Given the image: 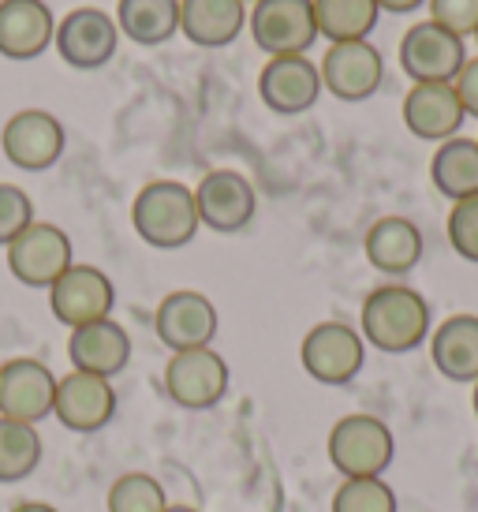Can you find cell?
Segmentation results:
<instances>
[{"mask_svg": "<svg viewBox=\"0 0 478 512\" xmlns=\"http://www.w3.org/2000/svg\"><path fill=\"white\" fill-rule=\"evenodd\" d=\"M475 42H478V30H475Z\"/></svg>", "mask_w": 478, "mask_h": 512, "instance_id": "38", "label": "cell"}, {"mask_svg": "<svg viewBox=\"0 0 478 512\" xmlns=\"http://www.w3.org/2000/svg\"><path fill=\"white\" fill-rule=\"evenodd\" d=\"M116 307V288L113 277L98 266H83L75 262L71 270L60 273V281L49 288V311L60 326L79 329L101 318H113Z\"/></svg>", "mask_w": 478, "mask_h": 512, "instance_id": "11", "label": "cell"}, {"mask_svg": "<svg viewBox=\"0 0 478 512\" xmlns=\"http://www.w3.org/2000/svg\"><path fill=\"white\" fill-rule=\"evenodd\" d=\"M165 512H198V509H195V505H169Z\"/></svg>", "mask_w": 478, "mask_h": 512, "instance_id": "36", "label": "cell"}, {"mask_svg": "<svg viewBox=\"0 0 478 512\" xmlns=\"http://www.w3.org/2000/svg\"><path fill=\"white\" fill-rule=\"evenodd\" d=\"M452 86H456V98L464 105V113L478 120V57H467L460 75L452 79Z\"/></svg>", "mask_w": 478, "mask_h": 512, "instance_id": "33", "label": "cell"}, {"mask_svg": "<svg viewBox=\"0 0 478 512\" xmlns=\"http://www.w3.org/2000/svg\"><path fill=\"white\" fill-rule=\"evenodd\" d=\"M471 404H475V415H478V382H475V393H471Z\"/></svg>", "mask_w": 478, "mask_h": 512, "instance_id": "37", "label": "cell"}, {"mask_svg": "<svg viewBox=\"0 0 478 512\" xmlns=\"http://www.w3.org/2000/svg\"><path fill=\"white\" fill-rule=\"evenodd\" d=\"M467 64V42L437 27L430 19H419L400 38V68L411 83H452Z\"/></svg>", "mask_w": 478, "mask_h": 512, "instance_id": "9", "label": "cell"}, {"mask_svg": "<svg viewBox=\"0 0 478 512\" xmlns=\"http://www.w3.org/2000/svg\"><path fill=\"white\" fill-rule=\"evenodd\" d=\"M243 4H247V0H243ZM251 4H254V0H251Z\"/></svg>", "mask_w": 478, "mask_h": 512, "instance_id": "39", "label": "cell"}, {"mask_svg": "<svg viewBox=\"0 0 478 512\" xmlns=\"http://www.w3.org/2000/svg\"><path fill=\"white\" fill-rule=\"evenodd\" d=\"M113 19L127 42L157 49L180 34V0H120Z\"/></svg>", "mask_w": 478, "mask_h": 512, "instance_id": "24", "label": "cell"}, {"mask_svg": "<svg viewBox=\"0 0 478 512\" xmlns=\"http://www.w3.org/2000/svg\"><path fill=\"white\" fill-rule=\"evenodd\" d=\"M333 512H396V494L385 479H344L333 494Z\"/></svg>", "mask_w": 478, "mask_h": 512, "instance_id": "29", "label": "cell"}, {"mask_svg": "<svg viewBox=\"0 0 478 512\" xmlns=\"http://www.w3.org/2000/svg\"><path fill=\"white\" fill-rule=\"evenodd\" d=\"M445 232H449L452 251L464 258V262H475L478 266V195L464 202H452Z\"/></svg>", "mask_w": 478, "mask_h": 512, "instance_id": "30", "label": "cell"}, {"mask_svg": "<svg viewBox=\"0 0 478 512\" xmlns=\"http://www.w3.org/2000/svg\"><path fill=\"white\" fill-rule=\"evenodd\" d=\"M68 146V131L53 113L45 109H19L8 116V124L0 131V150L23 172H45L53 169Z\"/></svg>", "mask_w": 478, "mask_h": 512, "instance_id": "12", "label": "cell"}, {"mask_svg": "<svg viewBox=\"0 0 478 512\" xmlns=\"http://www.w3.org/2000/svg\"><path fill=\"white\" fill-rule=\"evenodd\" d=\"M53 49L75 72H98L120 49V27L113 15L101 8H71L68 15L57 19Z\"/></svg>", "mask_w": 478, "mask_h": 512, "instance_id": "7", "label": "cell"}, {"mask_svg": "<svg viewBox=\"0 0 478 512\" xmlns=\"http://www.w3.org/2000/svg\"><path fill=\"white\" fill-rule=\"evenodd\" d=\"M217 307L210 296H202L195 288H180L157 303L154 311V333L169 352H191V348H210L217 337Z\"/></svg>", "mask_w": 478, "mask_h": 512, "instance_id": "14", "label": "cell"}, {"mask_svg": "<svg viewBox=\"0 0 478 512\" xmlns=\"http://www.w3.org/2000/svg\"><path fill=\"white\" fill-rule=\"evenodd\" d=\"M359 333L370 348H378L385 356H404V352H415L419 344L430 341L434 314H430V303L422 292L400 285V281H389L363 299Z\"/></svg>", "mask_w": 478, "mask_h": 512, "instance_id": "1", "label": "cell"}, {"mask_svg": "<svg viewBox=\"0 0 478 512\" xmlns=\"http://www.w3.org/2000/svg\"><path fill=\"white\" fill-rule=\"evenodd\" d=\"M378 8L389 15H411L419 12V8H426V0H378Z\"/></svg>", "mask_w": 478, "mask_h": 512, "instance_id": "34", "label": "cell"}, {"mask_svg": "<svg viewBox=\"0 0 478 512\" xmlns=\"http://www.w3.org/2000/svg\"><path fill=\"white\" fill-rule=\"evenodd\" d=\"M68 359H71V370L98 374V378L113 382L116 374L131 363V337H127V329L116 318H101V322L71 329Z\"/></svg>", "mask_w": 478, "mask_h": 512, "instance_id": "20", "label": "cell"}, {"mask_svg": "<svg viewBox=\"0 0 478 512\" xmlns=\"http://www.w3.org/2000/svg\"><path fill=\"white\" fill-rule=\"evenodd\" d=\"M109 512H165L169 498H165V486L157 483L154 475L146 471H127L109 486V498H105Z\"/></svg>", "mask_w": 478, "mask_h": 512, "instance_id": "28", "label": "cell"}, {"mask_svg": "<svg viewBox=\"0 0 478 512\" xmlns=\"http://www.w3.org/2000/svg\"><path fill=\"white\" fill-rule=\"evenodd\" d=\"M366 262L374 266L385 277H408L415 266L422 262V232L411 217H378L374 225L366 228V240H363Z\"/></svg>", "mask_w": 478, "mask_h": 512, "instance_id": "21", "label": "cell"}, {"mask_svg": "<svg viewBox=\"0 0 478 512\" xmlns=\"http://www.w3.org/2000/svg\"><path fill=\"white\" fill-rule=\"evenodd\" d=\"M247 27L243 0H180V34L198 49H225Z\"/></svg>", "mask_w": 478, "mask_h": 512, "instance_id": "22", "label": "cell"}, {"mask_svg": "<svg viewBox=\"0 0 478 512\" xmlns=\"http://www.w3.org/2000/svg\"><path fill=\"white\" fill-rule=\"evenodd\" d=\"M322 90H329L337 101H366L374 98L385 83V57L374 42H337L325 49L322 64Z\"/></svg>", "mask_w": 478, "mask_h": 512, "instance_id": "15", "label": "cell"}, {"mask_svg": "<svg viewBox=\"0 0 478 512\" xmlns=\"http://www.w3.org/2000/svg\"><path fill=\"white\" fill-rule=\"evenodd\" d=\"M228 363L213 348H191V352H172L165 367V393L172 404L187 412H210L228 393Z\"/></svg>", "mask_w": 478, "mask_h": 512, "instance_id": "8", "label": "cell"}, {"mask_svg": "<svg viewBox=\"0 0 478 512\" xmlns=\"http://www.w3.org/2000/svg\"><path fill=\"white\" fill-rule=\"evenodd\" d=\"M57 15L45 0H0V57L38 60L53 49Z\"/></svg>", "mask_w": 478, "mask_h": 512, "instance_id": "19", "label": "cell"}, {"mask_svg": "<svg viewBox=\"0 0 478 512\" xmlns=\"http://www.w3.org/2000/svg\"><path fill=\"white\" fill-rule=\"evenodd\" d=\"M131 225L142 243L157 251H180L198 236V206L195 187L180 180H150L131 202Z\"/></svg>", "mask_w": 478, "mask_h": 512, "instance_id": "2", "label": "cell"}, {"mask_svg": "<svg viewBox=\"0 0 478 512\" xmlns=\"http://www.w3.org/2000/svg\"><path fill=\"white\" fill-rule=\"evenodd\" d=\"M404 128L422 139V143H449L464 128V105L456 98L452 83H411L408 98H404Z\"/></svg>", "mask_w": 478, "mask_h": 512, "instance_id": "18", "label": "cell"}, {"mask_svg": "<svg viewBox=\"0 0 478 512\" xmlns=\"http://www.w3.org/2000/svg\"><path fill=\"white\" fill-rule=\"evenodd\" d=\"M430 359L441 378L478 382V314H452L430 333Z\"/></svg>", "mask_w": 478, "mask_h": 512, "instance_id": "23", "label": "cell"}, {"mask_svg": "<svg viewBox=\"0 0 478 512\" xmlns=\"http://www.w3.org/2000/svg\"><path fill=\"white\" fill-rule=\"evenodd\" d=\"M378 19H381L378 0H314L318 38H325L329 45L370 42Z\"/></svg>", "mask_w": 478, "mask_h": 512, "instance_id": "26", "label": "cell"}, {"mask_svg": "<svg viewBox=\"0 0 478 512\" xmlns=\"http://www.w3.org/2000/svg\"><path fill=\"white\" fill-rule=\"evenodd\" d=\"M195 206L202 228L232 236V232H243L254 221L258 195H254V184L239 169H210L195 187Z\"/></svg>", "mask_w": 478, "mask_h": 512, "instance_id": "13", "label": "cell"}, {"mask_svg": "<svg viewBox=\"0 0 478 512\" xmlns=\"http://www.w3.org/2000/svg\"><path fill=\"white\" fill-rule=\"evenodd\" d=\"M12 512H60L57 505H45V501H19Z\"/></svg>", "mask_w": 478, "mask_h": 512, "instance_id": "35", "label": "cell"}, {"mask_svg": "<svg viewBox=\"0 0 478 512\" xmlns=\"http://www.w3.org/2000/svg\"><path fill=\"white\" fill-rule=\"evenodd\" d=\"M57 382L60 378L45 367L42 359L19 356L0 363V419L38 427L42 419L53 415Z\"/></svg>", "mask_w": 478, "mask_h": 512, "instance_id": "10", "label": "cell"}, {"mask_svg": "<svg viewBox=\"0 0 478 512\" xmlns=\"http://www.w3.org/2000/svg\"><path fill=\"white\" fill-rule=\"evenodd\" d=\"M430 180L437 195L449 202H464L478 195V139L456 135L449 143H441L430 157Z\"/></svg>", "mask_w": 478, "mask_h": 512, "instance_id": "25", "label": "cell"}, {"mask_svg": "<svg viewBox=\"0 0 478 512\" xmlns=\"http://www.w3.org/2000/svg\"><path fill=\"white\" fill-rule=\"evenodd\" d=\"M430 23L445 27L456 38H475L478 30V0H426Z\"/></svg>", "mask_w": 478, "mask_h": 512, "instance_id": "32", "label": "cell"}, {"mask_svg": "<svg viewBox=\"0 0 478 512\" xmlns=\"http://www.w3.org/2000/svg\"><path fill=\"white\" fill-rule=\"evenodd\" d=\"M4 251H8L12 277L27 288H53L60 281V273L75 266L71 236L60 225H49V221H34Z\"/></svg>", "mask_w": 478, "mask_h": 512, "instance_id": "6", "label": "cell"}, {"mask_svg": "<svg viewBox=\"0 0 478 512\" xmlns=\"http://www.w3.org/2000/svg\"><path fill=\"white\" fill-rule=\"evenodd\" d=\"M42 464V434L38 427L0 419V486L30 479Z\"/></svg>", "mask_w": 478, "mask_h": 512, "instance_id": "27", "label": "cell"}, {"mask_svg": "<svg viewBox=\"0 0 478 512\" xmlns=\"http://www.w3.org/2000/svg\"><path fill=\"white\" fill-rule=\"evenodd\" d=\"M53 415L60 419V427H68L71 434H98L113 423L116 415V389L109 378L98 374H83V370H68L57 382V404Z\"/></svg>", "mask_w": 478, "mask_h": 512, "instance_id": "16", "label": "cell"}, {"mask_svg": "<svg viewBox=\"0 0 478 512\" xmlns=\"http://www.w3.org/2000/svg\"><path fill=\"white\" fill-rule=\"evenodd\" d=\"M299 363L322 385L355 382L366 363L363 333L348 322H318L307 329V337L299 344Z\"/></svg>", "mask_w": 478, "mask_h": 512, "instance_id": "5", "label": "cell"}, {"mask_svg": "<svg viewBox=\"0 0 478 512\" xmlns=\"http://www.w3.org/2000/svg\"><path fill=\"white\" fill-rule=\"evenodd\" d=\"M38 217H34V199L19 184H0V247L27 232Z\"/></svg>", "mask_w": 478, "mask_h": 512, "instance_id": "31", "label": "cell"}, {"mask_svg": "<svg viewBox=\"0 0 478 512\" xmlns=\"http://www.w3.org/2000/svg\"><path fill=\"white\" fill-rule=\"evenodd\" d=\"M396 456L393 430L378 415H344L329 430V464L344 479H381Z\"/></svg>", "mask_w": 478, "mask_h": 512, "instance_id": "3", "label": "cell"}, {"mask_svg": "<svg viewBox=\"0 0 478 512\" xmlns=\"http://www.w3.org/2000/svg\"><path fill=\"white\" fill-rule=\"evenodd\" d=\"M258 98L277 116L310 113L322 98V72L310 57H269L258 72Z\"/></svg>", "mask_w": 478, "mask_h": 512, "instance_id": "17", "label": "cell"}, {"mask_svg": "<svg viewBox=\"0 0 478 512\" xmlns=\"http://www.w3.org/2000/svg\"><path fill=\"white\" fill-rule=\"evenodd\" d=\"M247 27L266 57H307V49L318 42L314 0H254Z\"/></svg>", "mask_w": 478, "mask_h": 512, "instance_id": "4", "label": "cell"}]
</instances>
